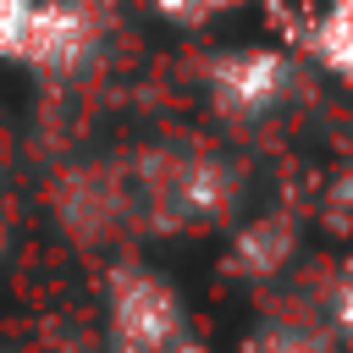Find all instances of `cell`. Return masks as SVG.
Here are the masks:
<instances>
[{"mask_svg": "<svg viewBox=\"0 0 353 353\" xmlns=\"http://www.w3.org/2000/svg\"><path fill=\"white\" fill-rule=\"evenodd\" d=\"M188 342L182 298L154 270H121L110 281V347L116 353H176Z\"/></svg>", "mask_w": 353, "mask_h": 353, "instance_id": "obj_1", "label": "cell"}, {"mask_svg": "<svg viewBox=\"0 0 353 353\" xmlns=\"http://www.w3.org/2000/svg\"><path fill=\"white\" fill-rule=\"evenodd\" d=\"M314 55H320L331 72L353 77V0H331V6H325L320 28H314Z\"/></svg>", "mask_w": 353, "mask_h": 353, "instance_id": "obj_3", "label": "cell"}, {"mask_svg": "<svg viewBox=\"0 0 353 353\" xmlns=\"http://www.w3.org/2000/svg\"><path fill=\"white\" fill-rule=\"evenodd\" d=\"M248 353H314V342H303L298 331H270V336H259Z\"/></svg>", "mask_w": 353, "mask_h": 353, "instance_id": "obj_7", "label": "cell"}, {"mask_svg": "<svg viewBox=\"0 0 353 353\" xmlns=\"http://www.w3.org/2000/svg\"><path fill=\"white\" fill-rule=\"evenodd\" d=\"M33 6H39V0H0V55H22Z\"/></svg>", "mask_w": 353, "mask_h": 353, "instance_id": "obj_5", "label": "cell"}, {"mask_svg": "<svg viewBox=\"0 0 353 353\" xmlns=\"http://www.w3.org/2000/svg\"><path fill=\"white\" fill-rule=\"evenodd\" d=\"M287 88V61L265 55V50H237L226 61H215V105L226 116H259L281 99Z\"/></svg>", "mask_w": 353, "mask_h": 353, "instance_id": "obj_2", "label": "cell"}, {"mask_svg": "<svg viewBox=\"0 0 353 353\" xmlns=\"http://www.w3.org/2000/svg\"><path fill=\"white\" fill-rule=\"evenodd\" d=\"M171 22H188V28H199V22H210L215 11H226L232 0H154Z\"/></svg>", "mask_w": 353, "mask_h": 353, "instance_id": "obj_6", "label": "cell"}, {"mask_svg": "<svg viewBox=\"0 0 353 353\" xmlns=\"http://www.w3.org/2000/svg\"><path fill=\"white\" fill-rule=\"evenodd\" d=\"M325 320H331V331H336L342 342H353V259L336 270V281H331V292H325Z\"/></svg>", "mask_w": 353, "mask_h": 353, "instance_id": "obj_4", "label": "cell"}]
</instances>
